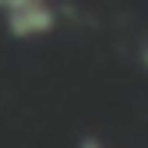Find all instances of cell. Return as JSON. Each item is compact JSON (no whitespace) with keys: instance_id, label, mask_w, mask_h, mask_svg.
Returning <instances> with one entry per match:
<instances>
[{"instance_id":"cell-1","label":"cell","mask_w":148,"mask_h":148,"mask_svg":"<svg viewBox=\"0 0 148 148\" xmlns=\"http://www.w3.org/2000/svg\"><path fill=\"white\" fill-rule=\"evenodd\" d=\"M0 7L7 11V29L14 36H40L54 29V14L43 0H4Z\"/></svg>"}]
</instances>
